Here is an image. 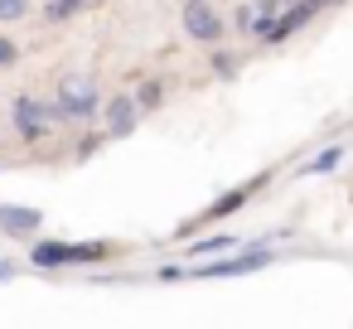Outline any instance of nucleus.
Segmentation results:
<instances>
[{"label": "nucleus", "mask_w": 353, "mask_h": 329, "mask_svg": "<svg viewBox=\"0 0 353 329\" xmlns=\"http://www.w3.org/2000/svg\"><path fill=\"white\" fill-rule=\"evenodd\" d=\"M44 223L39 208H10V203H0V228H10V232H34Z\"/></svg>", "instance_id": "obj_9"}, {"label": "nucleus", "mask_w": 353, "mask_h": 329, "mask_svg": "<svg viewBox=\"0 0 353 329\" xmlns=\"http://www.w3.org/2000/svg\"><path fill=\"white\" fill-rule=\"evenodd\" d=\"M102 112V97L92 88V78L83 73H68L59 83V102H54V121H92Z\"/></svg>", "instance_id": "obj_1"}, {"label": "nucleus", "mask_w": 353, "mask_h": 329, "mask_svg": "<svg viewBox=\"0 0 353 329\" xmlns=\"http://www.w3.org/2000/svg\"><path fill=\"white\" fill-rule=\"evenodd\" d=\"M256 10H261V6H237V15H232V25H237V30L247 34V30H252V20H256Z\"/></svg>", "instance_id": "obj_16"}, {"label": "nucleus", "mask_w": 353, "mask_h": 329, "mask_svg": "<svg viewBox=\"0 0 353 329\" xmlns=\"http://www.w3.org/2000/svg\"><path fill=\"white\" fill-rule=\"evenodd\" d=\"M271 261H276V252H271V247H247V252H237V257H228V261L189 266V276H199V281H218V276H247V271H261V266H271Z\"/></svg>", "instance_id": "obj_3"}, {"label": "nucleus", "mask_w": 353, "mask_h": 329, "mask_svg": "<svg viewBox=\"0 0 353 329\" xmlns=\"http://www.w3.org/2000/svg\"><path fill=\"white\" fill-rule=\"evenodd\" d=\"M261 184H266V175H256V179H247V184H237V189H232V194H223V199H218V203H213V208H208L199 223H184V228H179V237H189L194 228H203V223H213V218H228V213H237V208H242V203H247V199H252Z\"/></svg>", "instance_id": "obj_5"}, {"label": "nucleus", "mask_w": 353, "mask_h": 329, "mask_svg": "<svg viewBox=\"0 0 353 329\" xmlns=\"http://www.w3.org/2000/svg\"><path fill=\"white\" fill-rule=\"evenodd\" d=\"M10 276H15V266H10V261H0V281H10Z\"/></svg>", "instance_id": "obj_19"}, {"label": "nucleus", "mask_w": 353, "mask_h": 329, "mask_svg": "<svg viewBox=\"0 0 353 329\" xmlns=\"http://www.w3.org/2000/svg\"><path fill=\"white\" fill-rule=\"evenodd\" d=\"M112 252H117L112 242H39V247L30 252V261H34V266H44V271H54V266L102 261V257H112Z\"/></svg>", "instance_id": "obj_2"}, {"label": "nucleus", "mask_w": 353, "mask_h": 329, "mask_svg": "<svg viewBox=\"0 0 353 329\" xmlns=\"http://www.w3.org/2000/svg\"><path fill=\"white\" fill-rule=\"evenodd\" d=\"M30 10V0H0V20H20Z\"/></svg>", "instance_id": "obj_15"}, {"label": "nucleus", "mask_w": 353, "mask_h": 329, "mask_svg": "<svg viewBox=\"0 0 353 329\" xmlns=\"http://www.w3.org/2000/svg\"><path fill=\"white\" fill-rule=\"evenodd\" d=\"M97 146H102V136H83V141H78V155H92Z\"/></svg>", "instance_id": "obj_18"}, {"label": "nucleus", "mask_w": 353, "mask_h": 329, "mask_svg": "<svg viewBox=\"0 0 353 329\" xmlns=\"http://www.w3.org/2000/svg\"><path fill=\"white\" fill-rule=\"evenodd\" d=\"M319 6H343V0H319Z\"/></svg>", "instance_id": "obj_20"}, {"label": "nucleus", "mask_w": 353, "mask_h": 329, "mask_svg": "<svg viewBox=\"0 0 353 329\" xmlns=\"http://www.w3.org/2000/svg\"><path fill=\"white\" fill-rule=\"evenodd\" d=\"M324 6H319V0H290V6H285V15H276V34H271V44H285L295 30H305L314 15H319Z\"/></svg>", "instance_id": "obj_7"}, {"label": "nucleus", "mask_w": 353, "mask_h": 329, "mask_svg": "<svg viewBox=\"0 0 353 329\" xmlns=\"http://www.w3.org/2000/svg\"><path fill=\"white\" fill-rule=\"evenodd\" d=\"M339 160H343V146H329V150H319V155H310L300 175H329V170H334Z\"/></svg>", "instance_id": "obj_10"}, {"label": "nucleus", "mask_w": 353, "mask_h": 329, "mask_svg": "<svg viewBox=\"0 0 353 329\" xmlns=\"http://www.w3.org/2000/svg\"><path fill=\"white\" fill-rule=\"evenodd\" d=\"M88 6H92V0H49V20H68V15H78Z\"/></svg>", "instance_id": "obj_11"}, {"label": "nucleus", "mask_w": 353, "mask_h": 329, "mask_svg": "<svg viewBox=\"0 0 353 329\" xmlns=\"http://www.w3.org/2000/svg\"><path fill=\"white\" fill-rule=\"evenodd\" d=\"M208 68H213L218 78H232V73H237V59H232V54H213V63H208Z\"/></svg>", "instance_id": "obj_14"}, {"label": "nucleus", "mask_w": 353, "mask_h": 329, "mask_svg": "<svg viewBox=\"0 0 353 329\" xmlns=\"http://www.w3.org/2000/svg\"><path fill=\"white\" fill-rule=\"evenodd\" d=\"M184 34L199 39V44H218V39H223V15L208 6V0H199V6H184Z\"/></svg>", "instance_id": "obj_4"}, {"label": "nucleus", "mask_w": 353, "mask_h": 329, "mask_svg": "<svg viewBox=\"0 0 353 329\" xmlns=\"http://www.w3.org/2000/svg\"><path fill=\"white\" fill-rule=\"evenodd\" d=\"M49 121H54V107H44V102H34V97H20V102H15V131H20L25 141H39V136L49 131Z\"/></svg>", "instance_id": "obj_6"}, {"label": "nucleus", "mask_w": 353, "mask_h": 329, "mask_svg": "<svg viewBox=\"0 0 353 329\" xmlns=\"http://www.w3.org/2000/svg\"><path fill=\"white\" fill-rule=\"evenodd\" d=\"M160 97H165V88H160V83H141L136 107H141V112H150V107H160Z\"/></svg>", "instance_id": "obj_12"}, {"label": "nucleus", "mask_w": 353, "mask_h": 329, "mask_svg": "<svg viewBox=\"0 0 353 329\" xmlns=\"http://www.w3.org/2000/svg\"><path fill=\"white\" fill-rule=\"evenodd\" d=\"M184 6H199V0H184Z\"/></svg>", "instance_id": "obj_21"}, {"label": "nucleus", "mask_w": 353, "mask_h": 329, "mask_svg": "<svg viewBox=\"0 0 353 329\" xmlns=\"http://www.w3.org/2000/svg\"><path fill=\"white\" fill-rule=\"evenodd\" d=\"M228 247H232V237H203L189 247V257H208V252H228Z\"/></svg>", "instance_id": "obj_13"}, {"label": "nucleus", "mask_w": 353, "mask_h": 329, "mask_svg": "<svg viewBox=\"0 0 353 329\" xmlns=\"http://www.w3.org/2000/svg\"><path fill=\"white\" fill-rule=\"evenodd\" d=\"M15 59H20V49H15V44H10V39H0V68H10V63H15Z\"/></svg>", "instance_id": "obj_17"}, {"label": "nucleus", "mask_w": 353, "mask_h": 329, "mask_svg": "<svg viewBox=\"0 0 353 329\" xmlns=\"http://www.w3.org/2000/svg\"><path fill=\"white\" fill-rule=\"evenodd\" d=\"M281 6H290V0H281Z\"/></svg>", "instance_id": "obj_22"}, {"label": "nucleus", "mask_w": 353, "mask_h": 329, "mask_svg": "<svg viewBox=\"0 0 353 329\" xmlns=\"http://www.w3.org/2000/svg\"><path fill=\"white\" fill-rule=\"evenodd\" d=\"M102 112H107V136H131L136 131V117H141L136 97H112Z\"/></svg>", "instance_id": "obj_8"}]
</instances>
